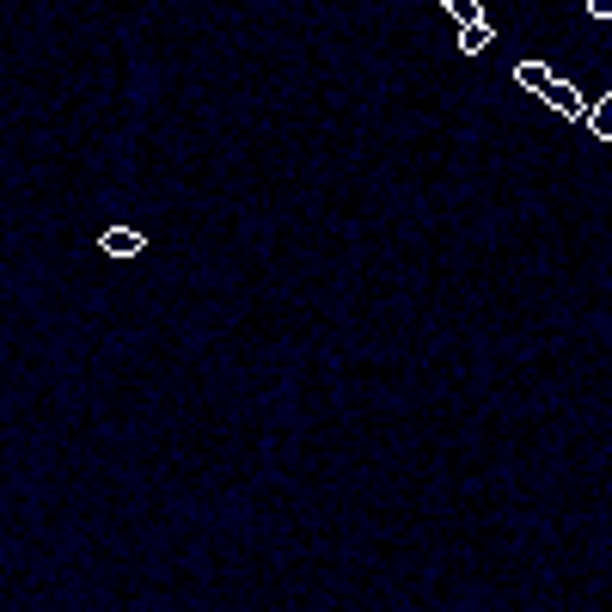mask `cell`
Here are the masks:
<instances>
[{"label":"cell","mask_w":612,"mask_h":612,"mask_svg":"<svg viewBox=\"0 0 612 612\" xmlns=\"http://www.w3.org/2000/svg\"><path fill=\"white\" fill-rule=\"evenodd\" d=\"M582 123H588V129H594L600 141H612V92H606V98H594V105H588V117H582Z\"/></svg>","instance_id":"obj_4"},{"label":"cell","mask_w":612,"mask_h":612,"mask_svg":"<svg viewBox=\"0 0 612 612\" xmlns=\"http://www.w3.org/2000/svg\"><path fill=\"white\" fill-rule=\"evenodd\" d=\"M606 147H612V141H606Z\"/></svg>","instance_id":"obj_9"},{"label":"cell","mask_w":612,"mask_h":612,"mask_svg":"<svg viewBox=\"0 0 612 612\" xmlns=\"http://www.w3.org/2000/svg\"><path fill=\"white\" fill-rule=\"evenodd\" d=\"M551 80H557V74H551L545 62H521V68H515V86H527V92H545Z\"/></svg>","instance_id":"obj_5"},{"label":"cell","mask_w":612,"mask_h":612,"mask_svg":"<svg viewBox=\"0 0 612 612\" xmlns=\"http://www.w3.org/2000/svg\"><path fill=\"white\" fill-rule=\"evenodd\" d=\"M98 245H105L111 258H135V251H141V233H135V227H111V233L98 239Z\"/></svg>","instance_id":"obj_2"},{"label":"cell","mask_w":612,"mask_h":612,"mask_svg":"<svg viewBox=\"0 0 612 612\" xmlns=\"http://www.w3.org/2000/svg\"><path fill=\"white\" fill-rule=\"evenodd\" d=\"M539 98H545L551 111H564V117H588V98H582V92H576L570 80H551V86H545Z\"/></svg>","instance_id":"obj_1"},{"label":"cell","mask_w":612,"mask_h":612,"mask_svg":"<svg viewBox=\"0 0 612 612\" xmlns=\"http://www.w3.org/2000/svg\"><path fill=\"white\" fill-rule=\"evenodd\" d=\"M490 37H496V25H490V19H478V25H459V49H466V56L490 49Z\"/></svg>","instance_id":"obj_3"},{"label":"cell","mask_w":612,"mask_h":612,"mask_svg":"<svg viewBox=\"0 0 612 612\" xmlns=\"http://www.w3.org/2000/svg\"><path fill=\"white\" fill-rule=\"evenodd\" d=\"M441 7H447V0H441Z\"/></svg>","instance_id":"obj_8"},{"label":"cell","mask_w":612,"mask_h":612,"mask_svg":"<svg viewBox=\"0 0 612 612\" xmlns=\"http://www.w3.org/2000/svg\"><path fill=\"white\" fill-rule=\"evenodd\" d=\"M447 13H453V25H478V19H484L478 0H447Z\"/></svg>","instance_id":"obj_6"},{"label":"cell","mask_w":612,"mask_h":612,"mask_svg":"<svg viewBox=\"0 0 612 612\" xmlns=\"http://www.w3.org/2000/svg\"><path fill=\"white\" fill-rule=\"evenodd\" d=\"M588 13L594 19H612V0H588Z\"/></svg>","instance_id":"obj_7"}]
</instances>
